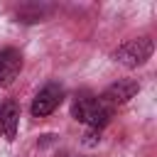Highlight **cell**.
Returning a JSON list of instances; mask_svg holds the SVG:
<instances>
[{"instance_id": "cell-3", "label": "cell", "mask_w": 157, "mask_h": 157, "mask_svg": "<svg viewBox=\"0 0 157 157\" xmlns=\"http://www.w3.org/2000/svg\"><path fill=\"white\" fill-rule=\"evenodd\" d=\"M61 101H64V88L59 83H47L34 96V101H32V108H29L32 118H47V115H52L61 105Z\"/></svg>"}, {"instance_id": "cell-4", "label": "cell", "mask_w": 157, "mask_h": 157, "mask_svg": "<svg viewBox=\"0 0 157 157\" xmlns=\"http://www.w3.org/2000/svg\"><path fill=\"white\" fill-rule=\"evenodd\" d=\"M22 71V54L15 47H5L0 52V88H7L15 83V78Z\"/></svg>"}, {"instance_id": "cell-2", "label": "cell", "mask_w": 157, "mask_h": 157, "mask_svg": "<svg viewBox=\"0 0 157 157\" xmlns=\"http://www.w3.org/2000/svg\"><path fill=\"white\" fill-rule=\"evenodd\" d=\"M137 91H140V83H137V81H130V78L115 81V83H110V86L98 96V103L113 113L115 108H120V105H125L130 98H135Z\"/></svg>"}, {"instance_id": "cell-1", "label": "cell", "mask_w": 157, "mask_h": 157, "mask_svg": "<svg viewBox=\"0 0 157 157\" xmlns=\"http://www.w3.org/2000/svg\"><path fill=\"white\" fill-rule=\"evenodd\" d=\"M155 52V42L150 37H135V39H128L123 42L115 52H113V59L128 69H137L142 64H147V59L152 56Z\"/></svg>"}, {"instance_id": "cell-6", "label": "cell", "mask_w": 157, "mask_h": 157, "mask_svg": "<svg viewBox=\"0 0 157 157\" xmlns=\"http://www.w3.org/2000/svg\"><path fill=\"white\" fill-rule=\"evenodd\" d=\"M93 110H96V98L91 96V93H76L74 96V101H71V118L74 120H78V123H88V118L93 115Z\"/></svg>"}, {"instance_id": "cell-5", "label": "cell", "mask_w": 157, "mask_h": 157, "mask_svg": "<svg viewBox=\"0 0 157 157\" xmlns=\"http://www.w3.org/2000/svg\"><path fill=\"white\" fill-rule=\"evenodd\" d=\"M17 125H20V108L12 101H5L0 105V132L5 140H15L17 135Z\"/></svg>"}]
</instances>
